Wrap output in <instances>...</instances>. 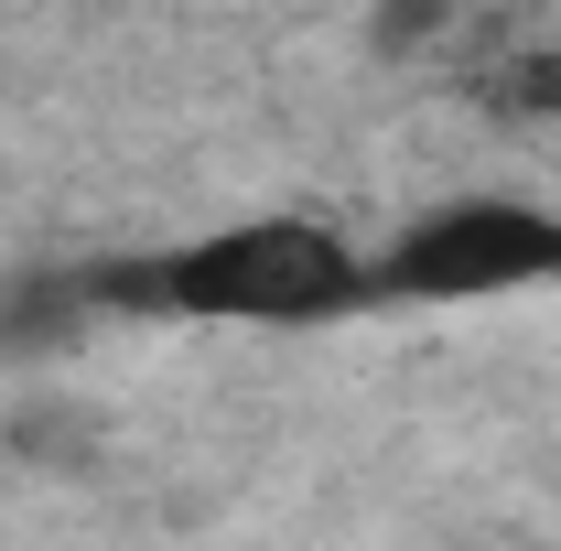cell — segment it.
<instances>
[{
	"label": "cell",
	"instance_id": "6da1fadb",
	"mask_svg": "<svg viewBox=\"0 0 561 551\" xmlns=\"http://www.w3.org/2000/svg\"><path fill=\"white\" fill-rule=\"evenodd\" d=\"M98 314H184V325H335V314H367L378 303V271L356 260L335 227L313 216H238V227H206L184 249H151V260H98L87 271Z\"/></svg>",
	"mask_w": 561,
	"mask_h": 551
},
{
	"label": "cell",
	"instance_id": "7a4b0ae2",
	"mask_svg": "<svg viewBox=\"0 0 561 551\" xmlns=\"http://www.w3.org/2000/svg\"><path fill=\"white\" fill-rule=\"evenodd\" d=\"M367 271H378V303H496V292L561 281V216L518 195H454V206H421Z\"/></svg>",
	"mask_w": 561,
	"mask_h": 551
},
{
	"label": "cell",
	"instance_id": "3957f363",
	"mask_svg": "<svg viewBox=\"0 0 561 551\" xmlns=\"http://www.w3.org/2000/svg\"><path fill=\"white\" fill-rule=\"evenodd\" d=\"M87 314H98L87 271H33V281H11V292H0V357H44V346H66Z\"/></svg>",
	"mask_w": 561,
	"mask_h": 551
},
{
	"label": "cell",
	"instance_id": "277c9868",
	"mask_svg": "<svg viewBox=\"0 0 561 551\" xmlns=\"http://www.w3.org/2000/svg\"><path fill=\"white\" fill-rule=\"evenodd\" d=\"M486 98L507 109V120H561V44H529V55L496 76Z\"/></svg>",
	"mask_w": 561,
	"mask_h": 551
},
{
	"label": "cell",
	"instance_id": "5b68a950",
	"mask_svg": "<svg viewBox=\"0 0 561 551\" xmlns=\"http://www.w3.org/2000/svg\"><path fill=\"white\" fill-rule=\"evenodd\" d=\"M421 22H454V0H389V11H378V44H389V55H411Z\"/></svg>",
	"mask_w": 561,
	"mask_h": 551
}]
</instances>
